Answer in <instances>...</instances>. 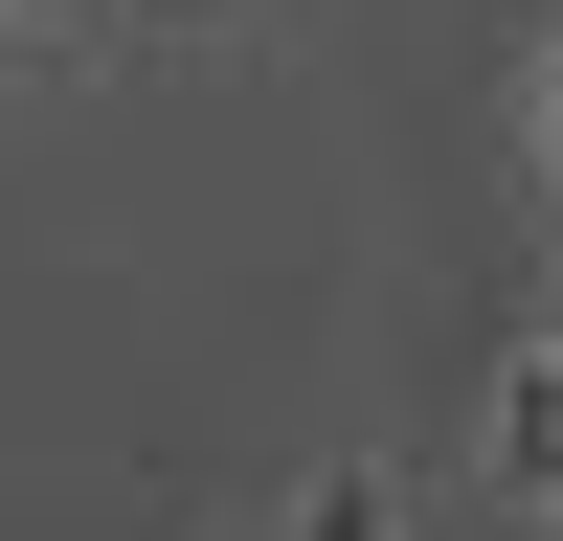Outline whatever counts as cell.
<instances>
[{
  "label": "cell",
  "instance_id": "6da1fadb",
  "mask_svg": "<svg viewBox=\"0 0 563 541\" xmlns=\"http://www.w3.org/2000/svg\"><path fill=\"white\" fill-rule=\"evenodd\" d=\"M294 541H384V496H361V474H316V519H294Z\"/></svg>",
  "mask_w": 563,
  "mask_h": 541
}]
</instances>
